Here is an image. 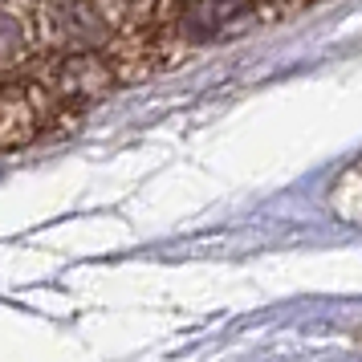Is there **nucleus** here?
<instances>
[{"mask_svg":"<svg viewBox=\"0 0 362 362\" xmlns=\"http://www.w3.org/2000/svg\"><path fill=\"white\" fill-rule=\"evenodd\" d=\"M329 208L346 224H362V155L329 187Z\"/></svg>","mask_w":362,"mask_h":362,"instance_id":"nucleus-3","label":"nucleus"},{"mask_svg":"<svg viewBox=\"0 0 362 362\" xmlns=\"http://www.w3.org/2000/svg\"><path fill=\"white\" fill-rule=\"evenodd\" d=\"M41 37H37L33 4H0V74H17L33 66Z\"/></svg>","mask_w":362,"mask_h":362,"instance_id":"nucleus-2","label":"nucleus"},{"mask_svg":"<svg viewBox=\"0 0 362 362\" xmlns=\"http://www.w3.org/2000/svg\"><path fill=\"white\" fill-rule=\"evenodd\" d=\"M57 102L41 90V86L25 74L13 82H0V151H13L33 143L41 131H49L57 118Z\"/></svg>","mask_w":362,"mask_h":362,"instance_id":"nucleus-1","label":"nucleus"}]
</instances>
